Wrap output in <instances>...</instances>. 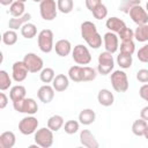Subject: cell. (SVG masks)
<instances>
[{
	"label": "cell",
	"mask_w": 148,
	"mask_h": 148,
	"mask_svg": "<svg viewBox=\"0 0 148 148\" xmlns=\"http://www.w3.org/2000/svg\"><path fill=\"white\" fill-rule=\"evenodd\" d=\"M81 37L91 49H98L102 46V36L98 34L96 24L91 21H84L81 23Z\"/></svg>",
	"instance_id": "obj_1"
},
{
	"label": "cell",
	"mask_w": 148,
	"mask_h": 148,
	"mask_svg": "<svg viewBox=\"0 0 148 148\" xmlns=\"http://www.w3.org/2000/svg\"><path fill=\"white\" fill-rule=\"evenodd\" d=\"M53 37V31L51 29H43L39 31L37 36V44L43 53H50L52 50H54Z\"/></svg>",
	"instance_id": "obj_2"
},
{
	"label": "cell",
	"mask_w": 148,
	"mask_h": 148,
	"mask_svg": "<svg viewBox=\"0 0 148 148\" xmlns=\"http://www.w3.org/2000/svg\"><path fill=\"white\" fill-rule=\"evenodd\" d=\"M112 88L114 91L117 92H125L128 89V77L127 74L121 71V69H117L113 71L111 73V77H110Z\"/></svg>",
	"instance_id": "obj_3"
},
{
	"label": "cell",
	"mask_w": 148,
	"mask_h": 148,
	"mask_svg": "<svg viewBox=\"0 0 148 148\" xmlns=\"http://www.w3.org/2000/svg\"><path fill=\"white\" fill-rule=\"evenodd\" d=\"M35 142L40 147V148H50L53 145L54 136H53V131L50 130L49 127H42L38 128L35 132L34 135Z\"/></svg>",
	"instance_id": "obj_4"
},
{
	"label": "cell",
	"mask_w": 148,
	"mask_h": 148,
	"mask_svg": "<svg viewBox=\"0 0 148 148\" xmlns=\"http://www.w3.org/2000/svg\"><path fill=\"white\" fill-rule=\"evenodd\" d=\"M13 108L15 111L25 114H35L38 111V104L34 98H23L13 102Z\"/></svg>",
	"instance_id": "obj_5"
},
{
	"label": "cell",
	"mask_w": 148,
	"mask_h": 148,
	"mask_svg": "<svg viewBox=\"0 0 148 148\" xmlns=\"http://www.w3.org/2000/svg\"><path fill=\"white\" fill-rule=\"evenodd\" d=\"M58 6L56 0H43L39 2V14L43 20L52 21L57 17Z\"/></svg>",
	"instance_id": "obj_6"
},
{
	"label": "cell",
	"mask_w": 148,
	"mask_h": 148,
	"mask_svg": "<svg viewBox=\"0 0 148 148\" xmlns=\"http://www.w3.org/2000/svg\"><path fill=\"white\" fill-rule=\"evenodd\" d=\"M114 67V60L111 52L104 51L99 53L98 56V65H97V72L102 75H108L113 71Z\"/></svg>",
	"instance_id": "obj_7"
},
{
	"label": "cell",
	"mask_w": 148,
	"mask_h": 148,
	"mask_svg": "<svg viewBox=\"0 0 148 148\" xmlns=\"http://www.w3.org/2000/svg\"><path fill=\"white\" fill-rule=\"evenodd\" d=\"M72 58L77 65H88L91 61V54L89 49L83 44H77L72 50Z\"/></svg>",
	"instance_id": "obj_8"
},
{
	"label": "cell",
	"mask_w": 148,
	"mask_h": 148,
	"mask_svg": "<svg viewBox=\"0 0 148 148\" xmlns=\"http://www.w3.org/2000/svg\"><path fill=\"white\" fill-rule=\"evenodd\" d=\"M38 125L39 121L36 117H34V114H28L24 118H22L18 123V131L23 134V135H30V134H35V132L38 130Z\"/></svg>",
	"instance_id": "obj_9"
},
{
	"label": "cell",
	"mask_w": 148,
	"mask_h": 148,
	"mask_svg": "<svg viewBox=\"0 0 148 148\" xmlns=\"http://www.w3.org/2000/svg\"><path fill=\"white\" fill-rule=\"evenodd\" d=\"M23 61L27 65L30 73H38L44 68L43 59L39 56H37L36 53H32V52L27 53L23 58Z\"/></svg>",
	"instance_id": "obj_10"
},
{
	"label": "cell",
	"mask_w": 148,
	"mask_h": 148,
	"mask_svg": "<svg viewBox=\"0 0 148 148\" xmlns=\"http://www.w3.org/2000/svg\"><path fill=\"white\" fill-rule=\"evenodd\" d=\"M29 69L27 67V65L24 64V61H15L12 66V77L15 82H23L27 76H28Z\"/></svg>",
	"instance_id": "obj_11"
},
{
	"label": "cell",
	"mask_w": 148,
	"mask_h": 148,
	"mask_svg": "<svg viewBox=\"0 0 148 148\" xmlns=\"http://www.w3.org/2000/svg\"><path fill=\"white\" fill-rule=\"evenodd\" d=\"M130 17L132 18V21L140 25V24H146L148 23V13L147 10L141 6V5H136L134 6L131 10H130Z\"/></svg>",
	"instance_id": "obj_12"
},
{
	"label": "cell",
	"mask_w": 148,
	"mask_h": 148,
	"mask_svg": "<svg viewBox=\"0 0 148 148\" xmlns=\"http://www.w3.org/2000/svg\"><path fill=\"white\" fill-rule=\"evenodd\" d=\"M103 43H104L105 51L111 52L112 54L117 52L119 49V37L116 32H112V31L105 32L103 36Z\"/></svg>",
	"instance_id": "obj_13"
},
{
	"label": "cell",
	"mask_w": 148,
	"mask_h": 148,
	"mask_svg": "<svg viewBox=\"0 0 148 148\" xmlns=\"http://www.w3.org/2000/svg\"><path fill=\"white\" fill-rule=\"evenodd\" d=\"M54 88L47 83H45L44 86L39 87V89L37 90V97L38 99L44 103V104H49L50 102H52V99L54 98Z\"/></svg>",
	"instance_id": "obj_14"
},
{
	"label": "cell",
	"mask_w": 148,
	"mask_h": 148,
	"mask_svg": "<svg viewBox=\"0 0 148 148\" xmlns=\"http://www.w3.org/2000/svg\"><path fill=\"white\" fill-rule=\"evenodd\" d=\"M80 143L87 148H98L99 147L97 139L89 130H82L80 132Z\"/></svg>",
	"instance_id": "obj_15"
},
{
	"label": "cell",
	"mask_w": 148,
	"mask_h": 148,
	"mask_svg": "<svg viewBox=\"0 0 148 148\" xmlns=\"http://www.w3.org/2000/svg\"><path fill=\"white\" fill-rule=\"evenodd\" d=\"M72 44L68 39H59L54 44V51L59 57H67L72 53Z\"/></svg>",
	"instance_id": "obj_16"
},
{
	"label": "cell",
	"mask_w": 148,
	"mask_h": 148,
	"mask_svg": "<svg viewBox=\"0 0 148 148\" xmlns=\"http://www.w3.org/2000/svg\"><path fill=\"white\" fill-rule=\"evenodd\" d=\"M69 86V77L65 74H58L52 81V87L54 88L56 91L61 92L65 91Z\"/></svg>",
	"instance_id": "obj_17"
},
{
	"label": "cell",
	"mask_w": 148,
	"mask_h": 148,
	"mask_svg": "<svg viewBox=\"0 0 148 148\" xmlns=\"http://www.w3.org/2000/svg\"><path fill=\"white\" fill-rule=\"evenodd\" d=\"M97 101L102 106H111L114 103V96L109 89H101L97 94Z\"/></svg>",
	"instance_id": "obj_18"
},
{
	"label": "cell",
	"mask_w": 148,
	"mask_h": 148,
	"mask_svg": "<svg viewBox=\"0 0 148 148\" xmlns=\"http://www.w3.org/2000/svg\"><path fill=\"white\" fill-rule=\"evenodd\" d=\"M30 18H31V14L30 13H25L22 16H18V17H12L8 21V28L12 29V30L21 29L23 27V24H25L27 22L30 21Z\"/></svg>",
	"instance_id": "obj_19"
},
{
	"label": "cell",
	"mask_w": 148,
	"mask_h": 148,
	"mask_svg": "<svg viewBox=\"0 0 148 148\" xmlns=\"http://www.w3.org/2000/svg\"><path fill=\"white\" fill-rule=\"evenodd\" d=\"M16 143V136L14 132L6 131L0 134V147L1 148H13Z\"/></svg>",
	"instance_id": "obj_20"
},
{
	"label": "cell",
	"mask_w": 148,
	"mask_h": 148,
	"mask_svg": "<svg viewBox=\"0 0 148 148\" xmlns=\"http://www.w3.org/2000/svg\"><path fill=\"white\" fill-rule=\"evenodd\" d=\"M105 25H106V28L109 29V31H112V32H116V34H118L121 29H124V28L126 27L125 22H124L121 18L117 17V16L109 17V18L106 20V22H105Z\"/></svg>",
	"instance_id": "obj_21"
},
{
	"label": "cell",
	"mask_w": 148,
	"mask_h": 148,
	"mask_svg": "<svg viewBox=\"0 0 148 148\" xmlns=\"http://www.w3.org/2000/svg\"><path fill=\"white\" fill-rule=\"evenodd\" d=\"M95 119H96V113L92 109H83L79 113V121L84 126L91 125L95 121Z\"/></svg>",
	"instance_id": "obj_22"
},
{
	"label": "cell",
	"mask_w": 148,
	"mask_h": 148,
	"mask_svg": "<svg viewBox=\"0 0 148 148\" xmlns=\"http://www.w3.org/2000/svg\"><path fill=\"white\" fill-rule=\"evenodd\" d=\"M25 95H27V90L21 84L13 86L10 88V90H9V98H10L12 102H15V101H18V99H23V98H25Z\"/></svg>",
	"instance_id": "obj_23"
},
{
	"label": "cell",
	"mask_w": 148,
	"mask_h": 148,
	"mask_svg": "<svg viewBox=\"0 0 148 148\" xmlns=\"http://www.w3.org/2000/svg\"><path fill=\"white\" fill-rule=\"evenodd\" d=\"M65 121H64V118L60 116V114H53L51 116L49 119H47V127L50 130H52L53 132H58L62 126H64Z\"/></svg>",
	"instance_id": "obj_24"
},
{
	"label": "cell",
	"mask_w": 148,
	"mask_h": 148,
	"mask_svg": "<svg viewBox=\"0 0 148 148\" xmlns=\"http://www.w3.org/2000/svg\"><path fill=\"white\" fill-rule=\"evenodd\" d=\"M148 126V123L147 120L140 118V119H136L134 120V123L132 124V133L136 136H143L145 132H146V128Z\"/></svg>",
	"instance_id": "obj_25"
},
{
	"label": "cell",
	"mask_w": 148,
	"mask_h": 148,
	"mask_svg": "<svg viewBox=\"0 0 148 148\" xmlns=\"http://www.w3.org/2000/svg\"><path fill=\"white\" fill-rule=\"evenodd\" d=\"M134 38L140 43L148 42V23L136 27V29L134 30Z\"/></svg>",
	"instance_id": "obj_26"
},
{
	"label": "cell",
	"mask_w": 148,
	"mask_h": 148,
	"mask_svg": "<svg viewBox=\"0 0 148 148\" xmlns=\"http://www.w3.org/2000/svg\"><path fill=\"white\" fill-rule=\"evenodd\" d=\"M21 35L27 39H31L37 35V27L31 22H27L21 28Z\"/></svg>",
	"instance_id": "obj_27"
},
{
	"label": "cell",
	"mask_w": 148,
	"mask_h": 148,
	"mask_svg": "<svg viewBox=\"0 0 148 148\" xmlns=\"http://www.w3.org/2000/svg\"><path fill=\"white\" fill-rule=\"evenodd\" d=\"M24 9H25V6H24V2H21V1H14L10 6H9V13L12 15V17H18V16H22L24 13Z\"/></svg>",
	"instance_id": "obj_28"
},
{
	"label": "cell",
	"mask_w": 148,
	"mask_h": 148,
	"mask_svg": "<svg viewBox=\"0 0 148 148\" xmlns=\"http://www.w3.org/2000/svg\"><path fill=\"white\" fill-rule=\"evenodd\" d=\"M68 77L74 82H82V66L74 65L68 69Z\"/></svg>",
	"instance_id": "obj_29"
},
{
	"label": "cell",
	"mask_w": 148,
	"mask_h": 148,
	"mask_svg": "<svg viewBox=\"0 0 148 148\" xmlns=\"http://www.w3.org/2000/svg\"><path fill=\"white\" fill-rule=\"evenodd\" d=\"M1 39H2V43L5 45L12 46V45L16 44V42H17V34H16L15 30L9 29V30H7V31H5L2 34V38Z\"/></svg>",
	"instance_id": "obj_30"
},
{
	"label": "cell",
	"mask_w": 148,
	"mask_h": 148,
	"mask_svg": "<svg viewBox=\"0 0 148 148\" xmlns=\"http://www.w3.org/2000/svg\"><path fill=\"white\" fill-rule=\"evenodd\" d=\"M54 77H56V73L51 67H45L39 72V79L43 83H51Z\"/></svg>",
	"instance_id": "obj_31"
},
{
	"label": "cell",
	"mask_w": 148,
	"mask_h": 148,
	"mask_svg": "<svg viewBox=\"0 0 148 148\" xmlns=\"http://www.w3.org/2000/svg\"><path fill=\"white\" fill-rule=\"evenodd\" d=\"M117 64L119 65V67L121 69H127L132 66L133 64V59L132 56L130 54H124V53H119L117 56Z\"/></svg>",
	"instance_id": "obj_32"
},
{
	"label": "cell",
	"mask_w": 148,
	"mask_h": 148,
	"mask_svg": "<svg viewBox=\"0 0 148 148\" xmlns=\"http://www.w3.org/2000/svg\"><path fill=\"white\" fill-rule=\"evenodd\" d=\"M97 69L89 67V66H82V82L92 81L97 76Z\"/></svg>",
	"instance_id": "obj_33"
},
{
	"label": "cell",
	"mask_w": 148,
	"mask_h": 148,
	"mask_svg": "<svg viewBox=\"0 0 148 148\" xmlns=\"http://www.w3.org/2000/svg\"><path fill=\"white\" fill-rule=\"evenodd\" d=\"M58 10L62 14H69L74 8V1L73 0H57Z\"/></svg>",
	"instance_id": "obj_34"
},
{
	"label": "cell",
	"mask_w": 148,
	"mask_h": 148,
	"mask_svg": "<svg viewBox=\"0 0 148 148\" xmlns=\"http://www.w3.org/2000/svg\"><path fill=\"white\" fill-rule=\"evenodd\" d=\"M119 49H120V53L132 56V54L135 52V44H134L133 39H130V40H121Z\"/></svg>",
	"instance_id": "obj_35"
},
{
	"label": "cell",
	"mask_w": 148,
	"mask_h": 148,
	"mask_svg": "<svg viewBox=\"0 0 148 148\" xmlns=\"http://www.w3.org/2000/svg\"><path fill=\"white\" fill-rule=\"evenodd\" d=\"M9 88H12V79L6 71L1 69L0 71V90L5 91Z\"/></svg>",
	"instance_id": "obj_36"
},
{
	"label": "cell",
	"mask_w": 148,
	"mask_h": 148,
	"mask_svg": "<svg viewBox=\"0 0 148 148\" xmlns=\"http://www.w3.org/2000/svg\"><path fill=\"white\" fill-rule=\"evenodd\" d=\"M140 0H121L120 5H119V10H121L123 13L125 14H128L130 10L136 6V5H140Z\"/></svg>",
	"instance_id": "obj_37"
},
{
	"label": "cell",
	"mask_w": 148,
	"mask_h": 148,
	"mask_svg": "<svg viewBox=\"0 0 148 148\" xmlns=\"http://www.w3.org/2000/svg\"><path fill=\"white\" fill-rule=\"evenodd\" d=\"M79 128H80V121H76V120H67L64 124V130L69 135L75 134L79 131Z\"/></svg>",
	"instance_id": "obj_38"
},
{
	"label": "cell",
	"mask_w": 148,
	"mask_h": 148,
	"mask_svg": "<svg viewBox=\"0 0 148 148\" xmlns=\"http://www.w3.org/2000/svg\"><path fill=\"white\" fill-rule=\"evenodd\" d=\"M91 13H92V16L96 20H103L108 16V8L104 3H99Z\"/></svg>",
	"instance_id": "obj_39"
},
{
	"label": "cell",
	"mask_w": 148,
	"mask_h": 148,
	"mask_svg": "<svg viewBox=\"0 0 148 148\" xmlns=\"http://www.w3.org/2000/svg\"><path fill=\"white\" fill-rule=\"evenodd\" d=\"M118 37L120 38V40H130V39H133L134 38V31L131 28L125 27L124 29H121L118 32Z\"/></svg>",
	"instance_id": "obj_40"
},
{
	"label": "cell",
	"mask_w": 148,
	"mask_h": 148,
	"mask_svg": "<svg viewBox=\"0 0 148 148\" xmlns=\"http://www.w3.org/2000/svg\"><path fill=\"white\" fill-rule=\"evenodd\" d=\"M136 57L141 62H148V44H145L142 47L139 49Z\"/></svg>",
	"instance_id": "obj_41"
},
{
	"label": "cell",
	"mask_w": 148,
	"mask_h": 148,
	"mask_svg": "<svg viewBox=\"0 0 148 148\" xmlns=\"http://www.w3.org/2000/svg\"><path fill=\"white\" fill-rule=\"evenodd\" d=\"M136 80L141 83H148V69L141 68L136 72Z\"/></svg>",
	"instance_id": "obj_42"
},
{
	"label": "cell",
	"mask_w": 148,
	"mask_h": 148,
	"mask_svg": "<svg viewBox=\"0 0 148 148\" xmlns=\"http://www.w3.org/2000/svg\"><path fill=\"white\" fill-rule=\"evenodd\" d=\"M139 95H140V97H141L143 101L148 102V83H143V84L140 87V89H139Z\"/></svg>",
	"instance_id": "obj_43"
},
{
	"label": "cell",
	"mask_w": 148,
	"mask_h": 148,
	"mask_svg": "<svg viewBox=\"0 0 148 148\" xmlns=\"http://www.w3.org/2000/svg\"><path fill=\"white\" fill-rule=\"evenodd\" d=\"M99 3H102V0H86V7L92 12Z\"/></svg>",
	"instance_id": "obj_44"
},
{
	"label": "cell",
	"mask_w": 148,
	"mask_h": 148,
	"mask_svg": "<svg viewBox=\"0 0 148 148\" xmlns=\"http://www.w3.org/2000/svg\"><path fill=\"white\" fill-rule=\"evenodd\" d=\"M8 104V97L5 92H0V109H5Z\"/></svg>",
	"instance_id": "obj_45"
},
{
	"label": "cell",
	"mask_w": 148,
	"mask_h": 148,
	"mask_svg": "<svg viewBox=\"0 0 148 148\" xmlns=\"http://www.w3.org/2000/svg\"><path fill=\"white\" fill-rule=\"evenodd\" d=\"M140 118H142V119H145V120L148 121V105H146V106H143L141 109V111H140Z\"/></svg>",
	"instance_id": "obj_46"
},
{
	"label": "cell",
	"mask_w": 148,
	"mask_h": 148,
	"mask_svg": "<svg viewBox=\"0 0 148 148\" xmlns=\"http://www.w3.org/2000/svg\"><path fill=\"white\" fill-rule=\"evenodd\" d=\"M15 0H0V3L2 6H10Z\"/></svg>",
	"instance_id": "obj_47"
},
{
	"label": "cell",
	"mask_w": 148,
	"mask_h": 148,
	"mask_svg": "<svg viewBox=\"0 0 148 148\" xmlns=\"http://www.w3.org/2000/svg\"><path fill=\"white\" fill-rule=\"evenodd\" d=\"M143 136H145V139H146V140H148V126H147V128H146V132H145Z\"/></svg>",
	"instance_id": "obj_48"
},
{
	"label": "cell",
	"mask_w": 148,
	"mask_h": 148,
	"mask_svg": "<svg viewBox=\"0 0 148 148\" xmlns=\"http://www.w3.org/2000/svg\"><path fill=\"white\" fill-rule=\"evenodd\" d=\"M146 10H147V13H148V1H147V3H146Z\"/></svg>",
	"instance_id": "obj_49"
},
{
	"label": "cell",
	"mask_w": 148,
	"mask_h": 148,
	"mask_svg": "<svg viewBox=\"0 0 148 148\" xmlns=\"http://www.w3.org/2000/svg\"><path fill=\"white\" fill-rule=\"evenodd\" d=\"M34 2H40V1H43V0H32Z\"/></svg>",
	"instance_id": "obj_50"
},
{
	"label": "cell",
	"mask_w": 148,
	"mask_h": 148,
	"mask_svg": "<svg viewBox=\"0 0 148 148\" xmlns=\"http://www.w3.org/2000/svg\"><path fill=\"white\" fill-rule=\"evenodd\" d=\"M16 1H21V2H25L27 0H16Z\"/></svg>",
	"instance_id": "obj_51"
}]
</instances>
